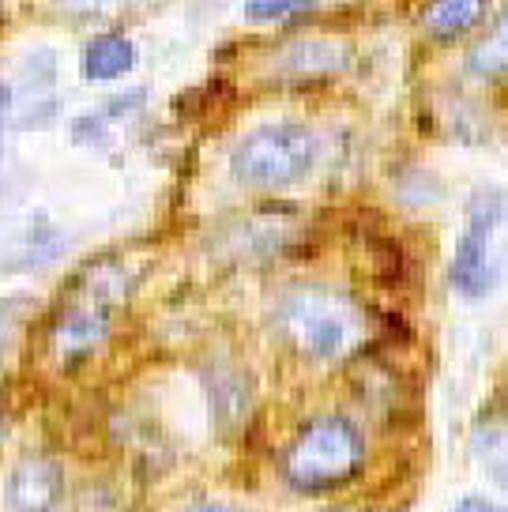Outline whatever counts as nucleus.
I'll use <instances>...</instances> for the list:
<instances>
[{
    "instance_id": "1",
    "label": "nucleus",
    "mask_w": 508,
    "mask_h": 512,
    "mask_svg": "<svg viewBox=\"0 0 508 512\" xmlns=\"http://www.w3.org/2000/svg\"><path fill=\"white\" fill-rule=\"evenodd\" d=\"M275 324L298 354L313 362H339L362 347L366 317L347 294L328 287H298L283 294Z\"/></svg>"
},
{
    "instance_id": "2",
    "label": "nucleus",
    "mask_w": 508,
    "mask_h": 512,
    "mask_svg": "<svg viewBox=\"0 0 508 512\" xmlns=\"http://www.w3.org/2000/svg\"><path fill=\"white\" fill-rule=\"evenodd\" d=\"M366 437L347 415H320L305 422L283 452V479L298 494H332L362 475Z\"/></svg>"
},
{
    "instance_id": "3",
    "label": "nucleus",
    "mask_w": 508,
    "mask_h": 512,
    "mask_svg": "<svg viewBox=\"0 0 508 512\" xmlns=\"http://www.w3.org/2000/svg\"><path fill=\"white\" fill-rule=\"evenodd\" d=\"M317 162V136L298 121H275L241 136L230 155V174L253 192H279L298 185Z\"/></svg>"
},
{
    "instance_id": "4",
    "label": "nucleus",
    "mask_w": 508,
    "mask_h": 512,
    "mask_svg": "<svg viewBox=\"0 0 508 512\" xmlns=\"http://www.w3.org/2000/svg\"><path fill=\"white\" fill-rule=\"evenodd\" d=\"M505 215V204L497 192H478L467 204V226L456 241V256L448 279L463 298H486L497 287V264L490 260V238Z\"/></svg>"
},
{
    "instance_id": "5",
    "label": "nucleus",
    "mask_w": 508,
    "mask_h": 512,
    "mask_svg": "<svg viewBox=\"0 0 508 512\" xmlns=\"http://www.w3.org/2000/svg\"><path fill=\"white\" fill-rule=\"evenodd\" d=\"M83 302L64 305V313L53 324V351L61 354L64 366L80 362L91 351H98V343L110 332V313H113V287L102 283H87Z\"/></svg>"
},
{
    "instance_id": "6",
    "label": "nucleus",
    "mask_w": 508,
    "mask_h": 512,
    "mask_svg": "<svg viewBox=\"0 0 508 512\" xmlns=\"http://www.w3.org/2000/svg\"><path fill=\"white\" fill-rule=\"evenodd\" d=\"M64 501V471L49 456H23L4 482L8 512H57Z\"/></svg>"
},
{
    "instance_id": "7",
    "label": "nucleus",
    "mask_w": 508,
    "mask_h": 512,
    "mask_svg": "<svg viewBox=\"0 0 508 512\" xmlns=\"http://www.w3.org/2000/svg\"><path fill=\"white\" fill-rule=\"evenodd\" d=\"M350 61V53L343 42L332 38H309V42H294L279 53V72L290 80H324L343 72Z\"/></svg>"
},
{
    "instance_id": "8",
    "label": "nucleus",
    "mask_w": 508,
    "mask_h": 512,
    "mask_svg": "<svg viewBox=\"0 0 508 512\" xmlns=\"http://www.w3.org/2000/svg\"><path fill=\"white\" fill-rule=\"evenodd\" d=\"M490 0H429L422 8V27L437 42H452L475 27L486 16Z\"/></svg>"
},
{
    "instance_id": "9",
    "label": "nucleus",
    "mask_w": 508,
    "mask_h": 512,
    "mask_svg": "<svg viewBox=\"0 0 508 512\" xmlns=\"http://www.w3.org/2000/svg\"><path fill=\"white\" fill-rule=\"evenodd\" d=\"M136 64V46L125 34H98L91 46L83 49V76L91 83H110L132 72Z\"/></svg>"
},
{
    "instance_id": "10",
    "label": "nucleus",
    "mask_w": 508,
    "mask_h": 512,
    "mask_svg": "<svg viewBox=\"0 0 508 512\" xmlns=\"http://www.w3.org/2000/svg\"><path fill=\"white\" fill-rule=\"evenodd\" d=\"M467 72L478 76V80H501V76H508V4L505 12L493 19L490 31L467 49Z\"/></svg>"
},
{
    "instance_id": "11",
    "label": "nucleus",
    "mask_w": 508,
    "mask_h": 512,
    "mask_svg": "<svg viewBox=\"0 0 508 512\" xmlns=\"http://www.w3.org/2000/svg\"><path fill=\"white\" fill-rule=\"evenodd\" d=\"M478 464L497 486L508 490V415H490L478 422L475 437H471Z\"/></svg>"
},
{
    "instance_id": "12",
    "label": "nucleus",
    "mask_w": 508,
    "mask_h": 512,
    "mask_svg": "<svg viewBox=\"0 0 508 512\" xmlns=\"http://www.w3.org/2000/svg\"><path fill=\"white\" fill-rule=\"evenodd\" d=\"M317 0H245V16L253 23H271V19L302 16Z\"/></svg>"
},
{
    "instance_id": "13",
    "label": "nucleus",
    "mask_w": 508,
    "mask_h": 512,
    "mask_svg": "<svg viewBox=\"0 0 508 512\" xmlns=\"http://www.w3.org/2000/svg\"><path fill=\"white\" fill-rule=\"evenodd\" d=\"M452 512H508V509L505 505H493L490 497H482V494H467L452 505Z\"/></svg>"
},
{
    "instance_id": "14",
    "label": "nucleus",
    "mask_w": 508,
    "mask_h": 512,
    "mask_svg": "<svg viewBox=\"0 0 508 512\" xmlns=\"http://www.w3.org/2000/svg\"><path fill=\"white\" fill-rule=\"evenodd\" d=\"M4 309H8V305H0V354H4V347H8V343H12V328H16V317H12V313H8V320H4Z\"/></svg>"
},
{
    "instance_id": "15",
    "label": "nucleus",
    "mask_w": 508,
    "mask_h": 512,
    "mask_svg": "<svg viewBox=\"0 0 508 512\" xmlns=\"http://www.w3.org/2000/svg\"><path fill=\"white\" fill-rule=\"evenodd\" d=\"M192 512H238V509H230V505H219V501H204V505H196Z\"/></svg>"
}]
</instances>
